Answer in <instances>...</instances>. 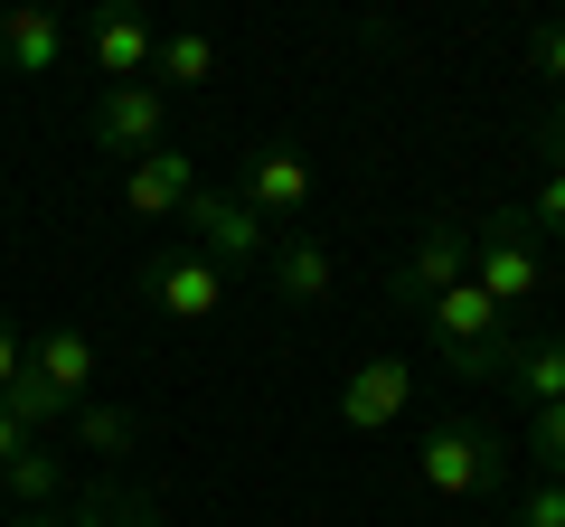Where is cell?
Wrapping results in <instances>:
<instances>
[{
	"instance_id": "obj_1",
	"label": "cell",
	"mask_w": 565,
	"mask_h": 527,
	"mask_svg": "<svg viewBox=\"0 0 565 527\" xmlns=\"http://www.w3.org/2000/svg\"><path fill=\"white\" fill-rule=\"evenodd\" d=\"M424 321H434V340H444V367H452V377H500V367H509V311L490 302L471 273H462L452 292H434Z\"/></svg>"
},
{
	"instance_id": "obj_2",
	"label": "cell",
	"mask_w": 565,
	"mask_h": 527,
	"mask_svg": "<svg viewBox=\"0 0 565 527\" xmlns=\"http://www.w3.org/2000/svg\"><path fill=\"white\" fill-rule=\"evenodd\" d=\"M471 283H481L500 311L546 302V255H537V236H527V217H519V207H500V217H481V226H471Z\"/></svg>"
},
{
	"instance_id": "obj_3",
	"label": "cell",
	"mask_w": 565,
	"mask_h": 527,
	"mask_svg": "<svg viewBox=\"0 0 565 527\" xmlns=\"http://www.w3.org/2000/svg\"><path fill=\"white\" fill-rule=\"evenodd\" d=\"M415 471H424L434 499H481V490L509 471V443H500L490 424H434V433L415 443Z\"/></svg>"
},
{
	"instance_id": "obj_4",
	"label": "cell",
	"mask_w": 565,
	"mask_h": 527,
	"mask_svg": "<svg viewBox=\"0 0 565 527\" xmlns=\"http://www.w3.org/2000/svg\"><path fill=\"white\" fill-rule=\"evenodd\" d=\"M180 226H189V255H207V264H217V273H236V264H245V273H255V264L274 255V226H264L255 207L236 198V189H199Z\"/></svg>"
},
{
	"instance_id": "obj_5",
	"label": "cell",
	"mask_w": 565,
	"mask_h": 527,
	"mask_svg": "<svg viewBox=\"0 0 565 527\" xmlns=\"http://www.w3.org/2000/svg\"><path fill=\"white\" fill-rule=\"evenodd\" d=\"M141 302L161 311V321H217L226 311V273L207 255H189V245H161V255H141Z\"/></svg>"
},
{
	"instance_id": "obj_6",
	"label": "cell",
	"mask_w": 565,
	"mask_h": 527,
	"mask_svg": "<svg viewBox=\"0 0 565 527\" xmlns=\"http://www.w3.org/2000/svg\"><path fill=\"white\" fill-rule=\"evenodd\" d=\"M85 142H95V151H122V161L161 151V142H170V95H161V85H104L95 114H85Z\"/></svg>"
},
{
	"instance_id": "obj_7",
	"label": "cell",
	"mask_w": 565,
	"mask_h": 527,
	"mask_svg": "<svg viewBox=\"0 0 565 527\" xmlns=\"http://www.w3.org/2000/svg\"><path fill=\"white\" fill-rule=\"evenodd\" d=\"M236 198H245V207H255V217L282 236V226H292V217L311 207V161H302L292 142H264V151H245V180H236Z\"/></svg>"
},
{
	"instance_id": "obj_8",
	"label": "cell",
	"mask_w": 565,
	"mask_h": 527,
	"mask_svg": "<svg viewBox=\"0 0 565 527\" xmlns=\"http://www.w3.org/2000/svg\"><path fill=\"white\" fill-rule=\"evenodd\" d=\"M405 406H415V367L405 358H359L340 377V424L349 433H396Z\"/></svg>"
},
{
	"instance_id": "obj_9",
	"label": "cell",
	"mask_w": 565,
	"mask_h": 527,
	"mask_svg": "<svg viewBox=\"0 0 565 527\" xmlns=\"http://www.w3.org/2000/svg\"><path fill=\"white\" fill-rule=\"evenodd\" d=\"M189 198H199V161H189L180 142L141 151V161L122 170V207H132V217H161V226H180V217H189Z\"/></svg>"
},
{
	"instance_id": "obj_10",
	"label": "cell",
	"mask_w": 565,
	"mask_h": 527,
	"mask_svg": "<svg viewBox=\"0 0 565 527\" xmlns=\"http://www.w3.org/2000/svg\"><path fill=\"white\" fill-rule=\"evenodd\" d=\"M462 273H471V226L434 217V226L415 236V255L396 264V302H415V311H424L434 292H452V283H462Z\"/></svg>"
},
{
	"instance_id": "obj_11",
	"label": "cell",
	"mask_w": 565,
	"mask_h": 527,
	"mask_svg": "<svg viewBox=\"0 0 565 527\" xmlns=\"http://www.w3.org/2000/svg\"><path fill=\"white\" fill-rule=\"evenodd\" d=\"M264 283H274V302H282V311H311V302H330L340 264H330V245H321V236L282 226V236H274V255H264Z\"/></svg>"
},
{
	"instance_id": "obj_12",
	"label": "cell",
	"mask_w": 565,
	"mask_h": 527,
	"mask_svg": "<svg viewBox=\"0 0 565 527\" xmlns=\"http://www.w3.org/2000/svg\"><path fill=\"white\" fill-rule=\"evenodd\" d=\"M29 377H39L57 406H85V396H95V330H76V321L39 330V340H29Z\"/></svg>"
},
{
	"instance_id": "obj_13",
	"label": "cell",
	"mask_w": 565,
	"mask_h": 527,
	"mask_svg": "<svg viewBox=\"0 0 565 527\" xmlns=\"http://www.w3.org/2000/svg\"><path fill=\"white\" fill-rule=\"evenodd\" d=\"M151 47H161V29L141 20V10H104V20L85 29V57H95L104 85H141L151 76Z\"/></svg>"
},
{
	"instance_id": "obj_14",
	"label": "cell",
	"mask_w": 565,
	"mask_h": 527,
	"mask_svg": "<svg viewBox=\"0 0 565 527\" xmlns=\"http://www.w3.org/2000/svg\"><path fill=\"white\" fill-rule=\"evenodd\" d=\"M0 66L57 76V66H66V20H57V10H10V20H0Z\"/></svg>"
},
{
	"instance_id": "obj_15",
	"label": "cell",
	"mask_w": 565,
	"mask_h": 527,
	"mask_svg": "<svg viewBox=\"0 0 565 527\" xmlns=\"http://www.w3.org/2000/svg\"><path fill=\"white\" fill-rule=\"evenodd\" d=\"M217 76V39L207 29H161V47H151V76L141 85H161V95H189V85Z\"/></svg>"
},
{
	"instance_id": "obj_16",
	"label": "cell",
	"mask_w": 565,
	"mask_h": 527,
	"mask_svg": "<svg viewBox=\"0 0 565 527\" xmlns=\"http://www.w3.org/2000/svg\"><path fill=\"white\" fill-rule=\"evenodd\" d=\"M500 386H519V406H527V415L556 406V396H565V340H527V348H509Z\"/></svg>"
},
{
	"instance_id": "obj_17",
	"label": "cell",
	"mask_w": 565,
	"mask_h": 527,
	"mask_svg": "<svg viewBox=\"0 0 565 527\" xmlns=\"http://www.w3.org/2000/svg\"><path fill=\"white\" fill-rule=\"evenodd\" d=\"M57 490H66V471H57V452H47V443H29L20 462H0V499H10V518L57 508Z\"/></svg>"
},
{
	"instance_id": "obj_18",
	"label": "cell",
	"mask_w": 565,
	"mask_h": 527,
	"mask_svg": "<svg viewBox=\"0 0 565 527\" xmlns=\"http://www.w3.org/2000/svg\"><path fill=\"white\" fill-rule=\"evenodd\" d=\"M66 433H76V452H95V462H122V452H132V415L104 406V396L66 406Z\"/></svg>"
},
{
	"instance_id": "obj_19",
	"label": "cell",
	"mask_w": 565,
	"mask_h": 527,
	"mask_svg": "<svg viewBox=\"0 0 565 527\" xmlns=\"http://www.w3.org/2000/svg\"><path fill=\"white\" fill-rule=\"evenodd\" d=\"M66 527H161V508L141 499V490H114V481H95L76 508H66Z\"/></svg>"
},
{
	"instance_id": "obj_20",
	"label": "cell",
	"mask_w": 565,
	"mask_h": 527,
	"mask_svg": "<svg viewBox=\"0 0 565 527\" xmlns=\"http://www.w3.org/2000/svg\"><path fill=\"white\" fill-rule=\"evenodd\" d=\"M527 452H537V481H565V396L527 415Z\"/></svg>"
},
{
	"instance_id": "obj_21",
	"label": "cell",
	"mask_w": 565,
	"mask_h": 527,
	"mask_svg": "<svg viewBox=\"0 0 565 527\" xmlns=\"http://www.w3.org/2000/svg\"><path fill=\"white\" fill-rule=\"evenodd\" d=\"M519 217H527V236H537V226L556 236V226H565V170H546V180L527 189V207H519Z\"/></svg>"
},
{
	"instance_id": "obj_22",
	"label": "cell",
	"mask_w": 565,
	"mask_h": 527,
	"mask_svg": "<svg viewBox=\"0 0 565 527\" xmlns=\"http://www.w3.org/2000/svg\"><path fill=\"white\" fill-rule=\"evenodd\" d=\"M519 527H565V481H537V490H527Z\"/></svg>"
},
{
	"instance_id": "obj_23",
	"label": "cell",
	"mask_w": 565,
	"mask_h": 527,
	"mask_svg": "<svg viewBox=\"0 0 565 527\" xmlns=\"http://www.w3.org/2000/svg\"><path fill=\"white\" fill-rule=\"evenodd\" d=\"M10 377H29V340H20V321L0 311V396H10Z\"/></svg>"
},
{
	"instance_id": "obj_24",
	"label": "cell",
	"mask_w": 565,
	"mask_h": 527,
	"mask_svg": "<svg viewBox=\"0 0 565 527\" xmlns=\"http://www.w3.org/2000/svg\"><path fill=\"white\" fill-rule=\"evenodd\" d=\"M537 151H546V170H565V95L546 104V122H537Z\"/></svg>"
},
{
	"instance_id": "obj_25",
	"label": "cell",
	"mask_w": 565,
	"mask_h": 527,
	"mask_svg": "<svg viewBox=\"0 0 565 527\" xmlns=\"http://www.w3.org/2000/svg\"><path fill=\"white\" fill-rule=\"evenodd\" d=\"M527 57H537V66H546V76H556V85H565V29H537V39H527Z\"/></svg>"
},
{
	"instance_id": "obj_26",
	"label": "cell",
	"mask_w": 565,
	"mask_h": 527,
	"mask_svg": "<svg viewBox=\"0 0 565 527\" xmlns=\"http://www.w3.org/2000/svg\"><path fill=\"white\" fill-rule=\"evenodd\" d=\"M20 452H29V433L10 424V406H0V462H20Z\"/></svg>"
},
{
	"instance_id": "obj_27",
	"label": "cell",
	"mask_w": 565,
	"mask_h": 527,
	"mask_svg": "<svg viewBox=\"0 0 565 527\" xmlns=\"http://www.w3.org/2000/svg\"><path fill=\"white\" fill-rule=\"evenodd\" d=\"M10 527H66V518H57V508H29V518H10Z\"/></svg>"
}]
</instances>
